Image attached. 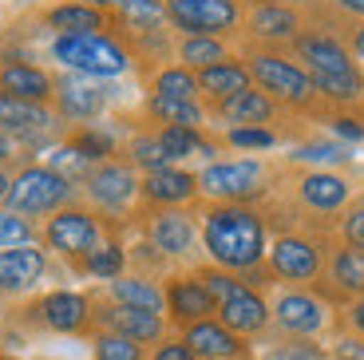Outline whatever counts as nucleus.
<instances>
[{
	"label": "nucleus",
	"mask_w": 364,
	"mask_h": 360,
	"mask_svg": "<svg viewBox=\"0 0 364 360\" xmlns=\"http://www.w3.org/2000/svg\"><path fill=\"white\" fill-rule=\"evenodd\" d=\"M9 159H12V135H4V131H0V166H4Z\"/></svg>",
	"instance_id": "3c124183"
},
{
	"label": "nucleus",
	"mask_w": 364,
	"mask_h": 360,
	"mask_svg": "<svg viewBox=\"0 0 364 360\" xmlns=\"http://www.w3.org/2000/svg\"><path fill=\"white\" fill-rule=\"evenodd\" d=\"M40 321L48 324V329H55V333H80V329H87L91 321V305L83 293H72V289H55V293H48L44 301H40Z\"/></svg>",
	"instance_id": "9b49d317"
},
{
	"label": "nucleus",
	"mask_w": 364,
	"mask_h": 360,
	"mask_svg": "<svg viewBox=\"0 0 364 360\" xmlns=\"http://www.w3.org/2000/svg\"><path fill=\"white\" fill-rule=\"evenodd\" d=\"M52 55L72 72H83L91 80H111V75L127 72V52L115 44L111 36L95 32V36H55Z\"/></svg>",
	"instance_id": "f03ea898"
},
{
	"label": "nucleus",
	"mask_w": 364,
	"mask_h": 360,
	"mask_svg": "<svg viewBox=\"0 0 364 360\" xmlns=\"http://www.w3.org/2000/svg\"><path fill=\"white\" fill-rule=\"evenodd\" d=\"M83 4H91V9H123V4H127V0H83Z\"/></svg>",
	"instance_id": "603ef678"
},
{
	"label": "nucleus",
	"mask_w": 364,
	"mask_h": 360,
	"mask_svg": "<svg viewBox=\"0 0 364 360\" xmlns=\"http://www.w3.org/2000/svg\"><path fill=\"white\" fill-rule=\"evenodd\" d=\"M309 83H313V91H321L325 100H337V103H353L364 95V75L356 68L353 72H328V75L313 72Z\"/></svg>",
	"instance_id": "c756f323"
},
{
	"label": "nucleus",
	"mask_w": 364,
	"mask_h": 360,
	"mask_svg": "<svg viewBox=\"0 0 364 360\" xmlns=\"http://www.w3.org/2000/svg\"><path fill=\"white\" fill-rule=\"evenodd\" d=\"M119 12H123V20H127L135 32H159V28L166 24L163 0H127Z\"/></svg>",
	"instance_id": "f704fd0d"
},
{
	"label": "nucleus",
	"mask_w": 364,
	"mask_h": 360,
	"mask_svg": "<svg viewBox=\"0 0 364 360\" xmlns=\"http://www.w3.org/2000/svg\"><path fill=\"white\" fill-rule=\"evenodd\" d=\"M166 309H171L174 321L182 324H198V321H210V313H214V297L206 293V285H202L198 277H174L171 285H166Z\"/></svg>",
	"instance_id": "f8f14e48"
},
{
	"label": "nucleus",
	"mask_w": 364,
	"mask_h": 360,
	"mask_svg": "<svg viewBox=\"0 0 364 360\" xmlns=\"http://www.w3.org/2000/svg\"><path fill=\"white\" fill-rule=\"evenodd\" d=\"M83 265H87L91 277H123V265H127V253L119 250V245H100V250H91L87 258H83Z\"/></svg>",
	"instance_id": "c9c22d12"
},
{
	"label": "nucleus",
	"mask_w": 364,
	"mask_h": 360,
	"mask_svg": "<svg viewBox=\"0 0 364 360\" xmlns=\"http://www.w3.org/2000/svg\"><path fill=\"white\" fill-rule=\"evenodd\" d=\"M44 242L68 258H87L100 250V226L87 210H55L44 226Z\"/></svg>",
	"instance_id": "6e6552de"
},
{
	"label": "nucleus",
	"mask_w": 364,
	"mask_h": 360,
	"mask_svg": "<svg viewBox=\"0 0 364 360\" xmlns=\"http://www.w3.org/2000/svg\"><path fill=\"white\" fill-rule=\"evenodd\" d=\"M103 321V333H119L135 344L146 341H159L163 337V317L159 313H146V309H131V305H107L100 313Z\"/></svg>",
	"instance_id": "dca6fc26"
},
{
	"label": "nucleus",
	"mask_w": 364,
	"mask_h": 360,
	"mask_svg": "<svg viewBox=\"0 0 364 360\" xmlns=\"http://www.w3.org/2000/svg\"><path fill=\"white\" fill-rule=\"evenodd\" d=\"M297 159H305V162H348V151L341 143H313V147H301Z\"/></svg>",
	"instance_id": "c03bdc74"
},
{
	"label": "nucleus",
	"mask_w": 364,
	"mask_h": 360,
	"mask_svg": "<svg viewBox=\"0 0 364 360\" xmlns=\"http://www.w3.org/2000/svg\"><path fill=\"white\" fill-rule=\"evenodd\" d=\"M345 12H353V16H364V0H337Z\"/></svg>",
	"instance_id": "864d4df0"
},
{
	"label": "nucleus",
	"mask_w": 364,
	"mask_h": 360,
	"mask_svg": "<svg viewBox=\"0 0 364 360\" xmlns=\"http://www.w3.org/2000/svg\"><path fill=\"white\" fill-rule=\"evenodd\" d=\"M131 162L143 166L146 174H151V171H166V166H171V159H166L159 135H139L135 143H131Z\"/></svg>",
	"instance_id": "4c0bfd02"
},
{
	"label": "nucleus",
	"mask_w": 364,
	"mask_h": 360,
	"mask_svg": "<svg viewBox=\"0 0 364 360\" xmlns=\"http://www.w3.org/2000/svg\"><path fill=\"white\" fill-rule=\"evenodd\" d=\"M202 285H206V293L214 297V305H222V301H230L242 289V281H234V273H226V270H206L202 273Z\"/></svg>",
	"instance_id": "a19ab883"
},
{
	"label": "nucleus",
	"mask_w": 364,
	"mask_h": 360,
	"mask_svg": "<svg viewBox=\"0 0 364 360\" xmlns=\"http://www.w3.org/2000/svg\"><path fill=\"white\" fill-rule=\"evenodd\" d=\"M48 258L40 245H16V250H0V293H28L44 277Z\"/></svg>",
	"instance_id": "9d476101"
},
{
	"label": "nucleus",
	"mask_w": 364,
	"mask_h": 360,
	"mask_svg": "<svg viewBox=\"0 0 364 360\" xmlns=\"http://www.w3.org/2000/svg\"><path fill=\"white\" fill-rule=\"evenodd\" d=\"M0 91L12 95V100L48 103L55 95V83H52V75L32 68V63H4L0 68Z\"/></svg>",
	"instance_id": "6ab92c4d"
},
{
	"label": "nucleus",
	"mask_w": 364,
	"mask_h": 360,
	"mask_svg": "<svg viewBox=\"0 0 364 360\" xmlns=\"http://www.w3.org/2000/svg\"><path fill=\"white\" fill-rule=\"evenodd\" d=\"M55 127V115L44 107V103H28V100H12L0 91V131L4 135H20V139H32V135H44Z\"/></svg>",
	"instance_id": "ddd939ff"
},
{
	"label": "nucleus",
	"mask_w": 364,
	"mask_h": 360,
	"mask_svg": "<svg viewBox=\"0 0 364 360\" xmlns=\"http://www.w3.org/2000/svg\"><path fill=\"white\" fill-rule=\"evenodd\" d=\"M146 107L166 127H186V131H198L202 127V107L194 100H159V95H151Z\"/></svg>",
	"instance_id": "7c9ffc66"
},
{
	"label": "nucleus",
	"mask_w": 364,
	"mask_h": 360,
	"mask_svg": "<svg viewBox=\"0 0 364 360\" xmlns=\"http://www.w3.org/2000/svg\"><path fill=\"white\" fill-rule=\"evenodd\" d=\"M273 317H277V324H282L285 333L293 337H309V333H321L325 329V305H321L317 297H309V293H285L277 305H273Z\"/></svg>",
	"instance_id": "a211bd4d"
},
{
	"label": "nucleus",
	"mask_w": 364,
	"mask_h": 360,
	"mask_svg": "<svg viewBox=\"0 0 364 360\" xmlns=\"http://www.w3.org/2000/svg\"><path fill=\"white\" fill-rule=\"evenodd\" d=\"M328 273H333L337 289H345V293H364V250H356V245L337 250Z\"/></svg>",
	"instance_id": "2f4dec72"
},
{
	"label": "nucleus",
	"mask_w": 364,
	"mask_h": 360,
	"mask_svg": "<svg viewBox=\"0 0 364 360\" xmlns=\"http://www.w3.org/2000/svg\"><path fill=\"white\" fill-rule=\"evenodd\" d=\"M9 186H12V179L4 171H0V202H4V194H9Z\"/></svg>",
	"instance_id": "4d7b16f0"
},
{
	"label": "nucleus",
	"mask_w": 364,
	"mask_h": 360,
	"mask_svg": "<svg viewBox=\"0 0 364 360\" xmlns=\"http://www.w3.org/2000/svg\"><path fill=\"white\" fill-rule=\"evenodd\" d=\"M159 143H163V151H166V159H191V154H210V147L202 143V135L198 131H186V127H163L159 131Z\"/></svg>",
	"instance_id": "72a5a7b5"
},
{
	"label": "nucleus",
	"mask_w": 364,
	"mask_h": 360,
	"mask_svg": "<svg viewBox=\"0 0 364 360\" xmlns=\"http://www.w3.org/2000/svg\"><path fill=\"white\" fill-rule=\"evenodd\" d=\"M250 32L257 40H269V44H282V40H297L301 36V16L289 4H277V0H257L250 9Z\"/></svg>",
	"instance_id": "f3484780"
},
{
	"label": "nucleus",
	"mask_w": 364,
	"mask_h": 360,
	"mask_svg": "<svg viewBox=\"0 0 364 360\" xmlns=\"http://www.w3.org/2000/svg\"><path fill=\"white\" fill-rule=\"evenodd\" d=\"M182 344L202 360H234L242 356V341L237 333H230L222 321H198V324H186V337Z\"/></svg>",
	"instance_id": "2eb2a0df"
},
{
	"label": "nucleus",
	"mask_w": 364,
	"mask_h": 360,
	"mask_svg": "<svg viewBox=\"0 0 364 360\" xmlns=\"http://www.w3.org/2000/svg\"><path fill=\"white\" fill-rule=\"evenodd\" d=\"M178 60L191 72H206L214 63H226V44L218 36H186L178 44Z\"/></svg>",
	"instance_id": "c85d7f7f"
},
{
	"label": "nucleus",
	"mask_w": 364,
	"mask_h": 360,
	"mask_svg": "<svg viewBox=\"0 0 364 360\" xmlns=\"http://www.w3.org/2000/svg\"><path fill=\"white\" fill-rule=\"evenodd\" d=\"M32 238H36V230H32V222H28V218L12 214V210H0V250L32 245Z\"/></svg>",
	"instance_id": "58836bf2"
},
{
	"label": "nucleus",
	"mask_w": 364,
	"mask_h": 360,
	"mask_svg": "<svg viewBox=\"0 0 364 360\" xmlns=\"http://www.w3.org/2000/svg\"><path fill=\"white\" fill-rule=\"evenodd\" d=\"M143 198L146 202H159V206H182V202H191L194 194H198V179L186 171H174V166H166V171H151L143 179Z\"/></svg>",
	"instance_id": "4be33fe9"
},
{
	"label": "nucleus",
	"mask_w": 364,
	"mask_h": 360,
	"mask_svg": "<svg viewBox=\"0 0 364 360\" xmlns=\"http://www.w3.org/2000/svg\"><path fill=\"white\" fill-rule=\"evenodd\" d=\"M353 52L364 60V28H356V36H353Z\"/></svg>",
	"instance_id": "5fc2aeb1"
},
{
	"label": "nucleus",
	"mask_w": 364,
	"mask_h": 360,
	"mask_svg": "<svg viewBox=\"0 0 364 360\" xmlns=\"http://www.w3.org/2000/svg\"><path fill=\"white\" fill-rule=\"evenodd\" d=\"M194 238H198V230H194V218L182 214V210H159L155 218H151V242H155V250H163L166 258H186V253L194 250Z\"/></svg>",
	"instance_id": "4468645a"
},
{
	"label": "nucleus",
	"mask_w": 364,
	"mask_h": 360,
	"mask_svg": "<svg viewBox=\"0 0 364 360\" xmlns=\"http://www.w3.org/2000/svg\"><path fill=\"white\" fill-rule=\"evenodd\" d=\"M265 360H325V356H321V349H313V344H285V349L269 352Z\"/></svg>",
	"instance_id": "49530a36"
},
{
	"label": "nucleus",
	"mask_w": 364,
	"mask_h": 360,
	"mask_svg": "<svg viewBox=\"0 0 364 360\" xmlns=\"http://www.w3.org/2000/svg\"><path fill=\"white\" fill-rule=\"evenodd\" d=\"M48 166H52L55 174H64L68 182H72V179H80V174H83V179L91 174V159H87L83 151H75L72 143H68V147H60V151H52Z\"/></svg>",
	"instance_id": "ea45409f"
},
{
	"label": "nucleus",
	"mask_w": 364,
	"mask_h": 360,
	"mask_svg": "<svg viewBox=\"0 0 364 360\" xmlns=\"http://www.w3.org/2000/svg\"><path fill=\"white\" fill-rule=\"evenodd\" d=\"M250 80H257V88H262L269 100L293 103V107H305V103L317 95L305 68H297V63L282 60V55H273V52L250 55Z\"/></svg>",
	"instance_id": "39448f33"
},
{
	"label": "nucleus",
	"mask_w": 364,
	"mask_h": 360,
	"mask_svg": "<svg viewBox=\"0 0 364 360\" xmlns=\"http://www.w3.org/2000/svg\"><path fill=\"white\" fill-rule=\"evenodd\" d=\"M218 115L226 119V123H237V127H265L273 115H277V103H273L265 91L246 88L242 95L218 103Z\"/></svg>",
	"instance_id": "393cba45"
},
{
	"label": "nucleus",
	"mask_w": 364,
	"mask_h": 360,
	"mask_svg": "<svg viewBox=\"0 0 364 360\" xmlns=\"http://www.w3.org/2000/svg\"><path fill=\"white\" fill-rule=\"evenodd\" d=\"M72 198V182L64 174H55L52 166H24V171L12 179L9 194H4V206L20 218L32 214H55L64 210V202Z\"/></svg>",
	"instance_id": "7ed1b4c3"
},
{
	"label": "nucleus",
	"mask_w": 364,
	"mask_h": 360,
	"mask_svg": "<svg viewBox=\"0 0 364 360\" xmlns=\"http://www.w3.org/2000/svg\"><path fill=\"white\" fill-rule=\"evenodd\" d=\"M353 324H356V329H360V333H364V301H360V305L353 309Z\"/></svg>",
	"instance_id": "6e6d98bb"
},
{
	"label": "nucleus",
	"mask_w": 364,
	"mask_h": 360,
	"mask_svg": "<svg viewBox=\"0 0 364 360\" xmlns=\"http://www.w3.org/2000/svg\"><path fill=\"white\" fill-rule=\"evenodd\" d=\"M111 297H115V305L146 309V313H163V309H166L163 289L151 285L146 277H115V281H111Z\"/></svg>",
	"instance_id": "cd10ccee"
},
{
	"label": "nucleus",
	"mask_w": 364,
	"mask_h": 360,
	"mask_svg": "<svg viewBox=\"0 0 364 360\" xmlns=\"http://www.w3.org/2000/svg\"><path fill=\"white\" fill-rule=\"evenodd\" d=\"M265 182V166L262 162H250V159H237V162H214L198 174V190L210 194L218 202H242L254 198Z\"/></svg>",
	"instance_id": "423d86ee"
},
{
	"label": "nucleus",
	"mask_w": 364,
	"mask_h": 360,
	"mask_svg": "<svg viewBox=\"0 0 364 360\" xmlns=\"http://www.w3.org/2000/svg\"><path fill=\"white\" fill-rule=\"evenodd\" d=\"M337 135H345V139H364V127L356 123V119H337V127H333Z\"/></svg>",
	"instance_id": "8fccbe9b"
},
{
	"label": "nucleus",
	"mask_w": 364,
	"mask_h": 360,
	"mask_svg": "<svg viewBox=\"0 0 364 360\" xmlns=\"http://www.w3.org/2000/svg\"><path fill=\"white\" fill-rule=\"evenodd\" d=\"M222 324H226L230 333H262L265 321H269V309H265V301L257 297L254 289H237L230 301H222Z\"/></svg>",
	"instance_id": "5701e85b"
},
{
	"label": "nucleus",
	"mask_w": 364,
	"mask_h": 360,
	"mask_svg": "<svg viewBox=\"0 0 364 360\" xmlns=\"http://www.w3.org/2000/svg\"><path fill=\"white\" fill-rule=\"evenodd\" d=\"M293 48H297V55L305 60L309 75H313V72H321V75H328V72H353V68H356L337 40L317 36V32H301V36L293 40Z\"/></svg>",
	"instance_id": "412c9836"
},
{
	"label": "nucleus",
	"mask_w": 364,
	"mask_h": 360,
	"mask_svg": "<svg viewBox=\"0 0 364 360\" xmlns=\"http://www.w3.org/2000/svg\"><path fill=\"white\" fill-rule=\"evenodd\" d=\"M83 186H87V198L95 202V206L111 210V214H119V210H127L131 202H135L139 186L143 182L135 179V171H131L127 162H100V166H91V174L83 179Z\"/></svg>",
	"instance_id": "0eeeda50"
},
{
	"label": "nucleus",
	"mask_w": 364,
	"mask_h": 360,
	"mask_svg": "<svg viewBox=\"0 0 364 360\" xmlns=\"http://www.w3.org/2000/svg\"><path fill=\"white\" fill-rule=\"evenodd\" d=\"M91 352H95V360H143V344L127 341L119 333H100Z\"/></svg>",
	"instance_id": "e433bc0d"
},
{
	"label": "nucleus",
	"mask_w": 364,
	"mask_h": 360,
	"mask_svg": "<svg viewBox=\"0 0 364 360\" xmlns=\"http://www.w3.org/2000/svg\"><path fill=\"white\" fill-rule=\"evenodd\" d=\"M151 95H159V100H194L198 95V75L191 72V68H163V72L155 75V88H151Z\"/></svg>",
	"instance_id": "473e14b6"
},
{
	"label": "nucleus",
	"mask_w": 364,
	"mask_h": 360,
	"mask_svg": "<svg viewBox=\"0 0 364 360\" xmlns=\"http://www.w3.org/2000/svg\"><path fill=\"white\" fill-rule=\"evenodd\" d=\"M269 265L277 277L285 281H309L321 273V250L309 242V238H297V234H285L273 242L269 250Z\"/></svg>",
	"instance_id": "1a4fd4ad"
},
{
	"label": "nucleus",
	"mask_w": 364,
	"mask_h": 360,
	"mask_svg": "<svg viewBox=\"0 0 364 360\" xmlns=\"http://www.w3.org/2000/svg\"><path fill=\"white\" fill-rule=\"evenodd\" d=\"M198 75V91H206L210 100H234V95H242L246 88H254V80H250V68H242V63L226 60V63H214V68H206V72H194Z\"/></svg>",
	"instance_id": "a878e982"
},
{
	"label": "nucleus",
	"mask_w": 364,
	"mask_h": 360,
	"mask_svg": "<svg viewBox=\"0 0 364 360\" xmlns=\"http://www.w3.org/2000/svg\"><path fill=\"white\" fill-rule=\"evenodd\" d=\"M48 24L60 36H95L107 24V16L100 9H91V4H83V0H72V4H60V9L48 12Z\"/></svg>",
	"instance_id": "bb28decb"
},
{
	"label": "nucleus",
	"mask_w": 364,
	"mask_h": 360,
	"mask_svg": "<svg viewBox=\"0 0 364 360\" xmlns=\"http://www.w3.org/2000/svg\"><path fill=\"white\" fill-rule=\"evenodd\" d=\"M202 242L218 261V270H254L265 258V226L254 210L218 202L202 218Z\"/></svg>",
	"instance_id": "f257e3e1"
},
{
	"label": "nucleus",
	"mask_w": 364,
	"mask_h": 360,
	"mask_svg": "<svg viewBox=\"0 0 364 360\" xmlns=\"http://www.w3.org/2000/svg\"><path fill=\"white\" fill-rule=\"evenodd\" d=\"M163 9L182 36H222L242 24L237 0H163Z\"/></svg>",
	"instance_id": "20e7f679"
},
{
	"label": "nucleus",
	"mask_w": 364,
	"mask_h": 360,
	"mask_svg": "<svg viewBox=\"0 0 364 360\" xmlns=\"http://www.w3.org/2000/svg\"><path fill=\"white\" fill-rule=\"evenodd\" d=\"M230 143H234V147H257V151H265V147H273L277 139H273V131H265V127H234V131H230Z\"/></svg>",
	"instance_id": "37998d69"
},
{
	"label": "nucleus",
	"mask_w": 364,
	"mask_h": 360,
	"mask_svg": "<svg viewBox=\"0 0 364 360\" xmlns=\"http://www.w3.org/2000/svg\"><path fill=\"white\" fill-rule=\"evenodd\" d=\"M72 147H75V151H83L91 162H95V159L107 162V154H111V139H107V135H100V131H83V135H75V139H72Z\"/></svg>",
	"instance_id": "79ce46f5"
},
{
	"label": "nucleus",
	"mask_w": 364,
	"mask_h": 360,
	"mask_svg": "<svg viewBox=\"0 0 364 360\" xmlns=\"http://www.w3.org/2000/svg\"><path fill=\"white\" fill-rule=\"evenodd\" d=\"M341 230H345V242H348V245L364 250V206H353V210H348Z\"/></svg>",
	"instance_id": "a18cd8bd"
},
{
	"label": "nucleus",
	"mask_w": 364,
	"mask_h": 360,
	"mask_svg": "<svg viewBox=\"0 0 364 360\" xmlns=\"http://www.w3.org/2000/svg\"><path fill=\"white\" fill-rule=\"evenodd\" d=\"M151 360H198V356H194L182 341H166V344H159V349H155V356H151Z\"/></svg>",
	"instance_id": "de8ad7c7"
},
{
	"label": "nucleus",
	"mask_w": 364,
	"mask_h": 360,
	"mask_svg": "<svg viewBox=\"0 0 364 360\" xmlns=\"http://www.w3.org/2000/svg\"><path fill=\"white\" fill-rule=\"evenodd\" d=\"M337 360H364V341H341Z\"/></svg>",
	"instance_id": "09e8293b"
},
{
	"label": "nucleus",
	"mask_w": 364,
	"mask_h": 360,
	"mask_svg": "<svg viewBox=\"0 0 364 360\" xmlns=\"http://www.w3.org/2000/svg\"><path fill=\"white\" fill-rule=\"evenodd\" d=\"M55 103H60V115L64 119L83 123V119L103 115V107H107V88L87 83V80H64L55 88Z\"/></svg>",
	"instance_id": "aec40b11"
},
{
	"label": "nucleus",
	"mask_w": 364,
	"mask_h": 360,
	"mask_svg": "<svg viewBox=\"0 0 364 360\" xmlns=\"http://www.w3.org/2000/svg\"><path fill=\"white\" fill-rule=\"evenodd\" d=\"M297 190H301V202L309 210H321V214H333V210H341L348 202V182L328 171H309Z\"/></svg>",
	"instance_id": "b1692460"
}]
</instances>
